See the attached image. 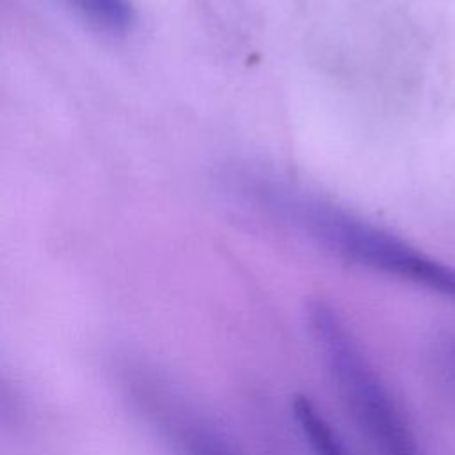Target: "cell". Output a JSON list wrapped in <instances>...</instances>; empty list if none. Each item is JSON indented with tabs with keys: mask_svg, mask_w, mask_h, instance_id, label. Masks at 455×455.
<instances>
[{
	"mask_svg": "<svg viewBox=\"0 0 455 455\" xmlns=\"http://www.w3.org/2000/svg\"><path fill=\"white\" fill-rule=\"evenodd\" d=\"M94 27L107 32H124L133 23L130 0H64Z\"/></svg>",
	"mask_w": 455,
	"mask_h": 455,
	"instance_id": "5b68a950",
	"label": "cell"
},
{
	"mask_svg": "<svg viewBox=\"0 0 455 455\" xmlns=\"http://www.w3.org/2000/svg\"><path fill=\"white\" fill-rule=\"evenodd\" d=\"M309 329L334 387L371 455H428L407 411L345 323L325 302L311 304Z\"/></svg>",
	"mask_w": 455,
	"mask_h": 455,
	"instance_id": "7a4b0ae2",
	"label": "cell"
},
{
	"mask_svg": "<svg viewBox=\"0 0 455 455\" xmlns=\"http://www.w3.org/2000/svg\"><path fill=\"white\" fill-rule=\"evenodd\" d=\"M256 194L268 208L336 256L455 300V267L322 199L268 183L258 185Z\"/></svg>",
	"mask_w": 455,
	"mask_h": 455,
	"instance_id": "6da1fadb",
	"label": "cell"
},
{
	"mask_svg": "<svg viewBox=\"0 0 455 455\" xmlns=\"http://www.w3.org/2000/svg\"><path fill=\"white\" fill-rule=\"evenodd\" d=\"M155 379L137 382V398L155 419L176 455H240L229 437L196 407Z\"/></svg>",
	"mask_w": 455,
	"mask_h": 455,
	"instance_id": "3957f363",
	"label": "cell"
},
{
	"mask_svg": "<svg viewBox=\"0 0 455 455\" xmlns=\"http://www.w3.org/2000/svg\"><path fill=\"white\" fill-rule=\"evenodd\" d=\"M291 411L311 455H354L345 439L313 400L299 395L293 400Z\"/></svg>",
	"mask_w": 455,
	"mask_h": 455,
	"instance_id": "277c9868",
	"label": "cell"
},
{
	"mask_svg": "<svg viewBox=\"0 0 455 455\" xmlns=\"http://www.w3.org/2000/svg\"><path fill=\"white\" fill-rule=\"evenodd\" d=\"M432 363L441 386L455 400V331L435 338L432 347Z\"/></svg>",
	"mask_w": 455,
	"mask_h": 455,
	"instance_id": "8992f818",
	"label": "cell"
}]
</instances>
